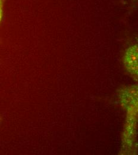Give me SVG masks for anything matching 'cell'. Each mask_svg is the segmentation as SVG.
I'll use <instances>...</instances> for the list:
<instances>
[{"instance_id":"cell-2","label":"cell","mask_w":138,"mask_h":155,"mask_svg":"<svg viewBox=\"0 0 138 155\" xmlns=\"http://www.w3.org/2000/svg\"><path fill=\"white\" fill-rule=\"evenodd\" d=\"M5 1V0H0V23L3 18Z\"/></svg>"},{"instance_id":"cell-1","label":"cell","mask_w":138,"mask_h":155,"mask_svg":"<svg viewBox=\"0 0 138 155\" xmlns=\"http://www.w3.org/2000/svg\"><path fill=\"white\" fill-rule=\"evenodd\" d=\"M137 53L136 45L130 47L126 51L124 56V63L129 68H134L135 69L137 67Z\"/></svg>"}]
</instances>
